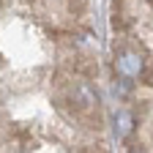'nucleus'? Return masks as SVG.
Wrapping results in <instances>:
<instances>
[{"label": "nucleus", "instance_id": "nucleus-1", "mask_svg": "<svg viewBox=\"0 0 153 153\" xmlns=\"http://www.w3.org/2000/svg\"><path fill=\"white\" fill-rule=\"evenodd\" d=\"M71 68H74L76 74H82V76H96V71H99L96 60H93V57H88V55H74V57H71Z\"/></svg>", "mask_w": 153, "mask_h": 153}, {"label": "nucleus", "instance_id": "nucleus-2", "mask_svg": "<svg viewBox=\"0 0 153 153\" xmlns=\"http://www.w3.org/2000/svg\"><path fill=\"white\" fill-rule=\"evenodd\" d=\"M115 128H118V137H128L134 131V115L131 112H118V118H115Z\"/></svg>", "mask_w": 153, "mask_h": 153}, {"label": "nucleus", "instance_id": "nucleus-3", "mask_svg": "<svg viewBox=\"0 0 153 153\" xmlns=\"http://www.w3.org/2000/svg\"><path fill=\"white\" fill-rule=\"evenodd\" d=\"M66 8L71 14H82L85 11V0H66Z\"/></svg>", "mask_w": 153, "mask_h": 153}]
</instances>
